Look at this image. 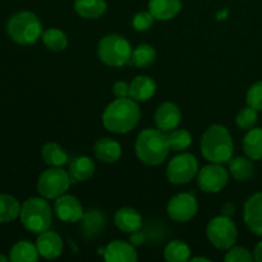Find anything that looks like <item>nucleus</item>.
<instances>
[{
    "mask_svg": "<svg viewBox=\"0 0 262 262\" xmlns=\"http://www.w3.org/2000/svg\"><path fill=\"white\" fill-rule=\"evenodd\" d=\"M148 12L158 20L173 19L182 9V0H148Z\"/></svg>",
    "mask_w": 262,
    "mask_h": 262,
    "instance_id": "20",
    "label": "nucleus"
},
{
    "mask_svg": "<svg viewBox=\"0 0 262 262\" xmlns=\"http://www.w3.org/2000/svg\"><path fill=\"white\" fill-rule=\"evenodd\" d=\"M132 51L129 41L117 33L104 36L99 41L97 46V55L100 60L105 66L115 67V68L130 64Z\"/></svg>",
    "mask_w": 262,
    "mask_h": 262,
    "instance_id": "6",
    "label": "nucleus"
},
{
    "mask_svg": "<svg viewBox=\"0 0 262 262\" xmlns=\"http://www.w3.org/2000/svg\"><path fill=\"white\" fill-rule=\"evenodd\" d=\"M235 122H237L238 127L242 128V129H251V128L255 127L256 122H257V110L251 106L245 107L238 113Z\"/></svg>",
    "mask_w": 262,
    "mask_h": 262,
    "instance_id": "33",
    "label": "nucleus"
},
{
    "mask_svg": "<svg viewBox=\"0 0 262 262\" xmlns=\"http://www.w3.org/2000/svg\"><path fill=\"white\" fill-rule=\"evenodd\" d=\"M141 119V110L137 101L130 97L115 99L102 113V124L109 132L124 135L135 129Z\"/></svg>",
    "mask_w": 262,
    "mask_h": 262,
    "instance_id": "1",
    "label": "nucleus"
},
{
    "mask_svg": "<svg viewBox=\"0 0 262 262\" xmlns=\"http://www.w3.org/2000/svg\"><path fill=\"white\" fill-rule=\"evenodd\" d=\"M20 223L33 234L49 230L53 223V210L45 197H31L20 207Z\"/></svg>",
    "mask_w": 262,
    "mask_h": 262,
    "instance_id": "4",
    "label": "nucleus"
},
{
    "mask_svg": "<svg viewBox=\"0 0 262 262\" xmlns=\"http://www.w3.org/2000/svg\"><path fill=\"white\" fill-rule=\"evenodd\" d=\"M114 223L118 229L130 234L142 228V216L133 207H122L115 212Z\"/></svg>",
    "mask_w": 262,
    "mask_h": 262,
    "instance_id": "18",
    "label": "nucleus"
},
{
    "mask_svg": "<svg viewBox=\"0 0 262 262\" xmlns=\"http://www.w3.org/2000/svg\"><path fill=\"white\" fill-rule=\"evenodd\" d=\"M255 258H253V256L251 255L247 248L234 247V246L229 248L227 255L224 256V261L227 262H251Z\"/></svg>",
    "mask_w": 262,
    "mask_h": 262,
    "instance_id": "35",
    "label": "nucleus"
},
{
    "mask_svg": "<svg viewBox=\"0 0 262 262\" xmlns=\"http://www.w3.org/2000/svg\"><path fill=\"white\" fill-rule=\"evenodd\" d=\"M94 152L95 156L100 161L112 164L119 160L123 151L122 146H120V143L118 141L112 140L109 137H105L96 141V143L94 146Z\"/></svg>",
    "mask_w": 262,
    "mask_h": 262,
    "instance_id": "19",
    "label": "nucleus"
},
{
    "mask_svg": "<svg viewBox=\"0 0 262 262\" xmlns=\"http://www.w3.org/2000/svg\"><path fill=\"white\" fill-rule=\"evenodd\" d=\"M7 33L10 40L19 45H32L42 36V25L35 13L22 10L9 18Z\"/></svg>",
    "mask_w": 262,
    "mask_h": 262,
    "instance_id": "5",
    "label": "nucleus"
},
{
    "mask_svg": "<svg viewBox=\"0 0 262 262\" xmlns=\"http://www.w3.org/2000/svg\"><path fill=\"white\" fill-rule=\"evenodd\" d=\"M201 152L209 163H228L234 152V145L229 130L224 125H210L202 135Z\"/></svg>",
    "mask_w": 262,
    "mask_h": 262,
    "instance_id": "3",
    "label": "nucleus"
},
{
    "mask_svg": "<svg viewBox=\"0 0 262 262\" xmlns=\"http://www.w3.org/2000/svg\"><path fill=\"white\" fill-rule=\"evenodd\" d=\"M164 258L169 262H187L191 260V250L183 241H171L165 246Z\"/></svg>",
    "mask_w": 262,
    "mask_h": 262,
    "instance_id": "29",
    "label": "nucleus"
},
{
    "mask_svg": "<svg viewBox=\"0 0 262 262\" xmlns=\"http://www.w3.org/2000/svg\"><path fill=\"white\" fill-rule=\"evenodd\" d=\"M113 94L117 99H122V97H129V84L124 81L115 82L113 86Z\"/></svg>",
    "mask_w": 262,
    "mask_h": 262,
    "instance_id": "37",
    "label": "nucleus"
},
{
    "mask_svg": "<svg viewBox=\"0 0 262 262\" xmlns=\"http://www.w3.org/2000/svg\"><path fill=\"white\" fill-rule=\"evenodd\" d=\"M243 217L248 229L262 237V192L252 194L245 204Z\"/></svg>",
    "mask_w": 262,
    "mask_h": 262,
    "instance_id": "15",
    "label": "nucleus"
},
{
    "mask_svg": "<svg viewBox=\"0 0 262 262\" xmlns=\"http://www.w3.org/2000/svg\"><path fill=\"white\" fill-rule=\"evenodd\" d=\"M8 258L4 255H0V262H7Z\"/></svg>",
    "mask_w": 262,
    "mask_h": 262,
    "instance_id": "42",
    "label": "nucleus"
},
{
    "mask_svg": "<svg viewBox=\"0 0 262 262\" xmlns=\"http://www.w3.org/2000/svg\"><path fill=\"white\" fill-rule=\"evenodd\" d=\"M222 212H223V215H225V216L232 217L235 212L234 205H233L232 202H227V204H224V206H223Z\"/></svg>",
    "mask_w": 262,
    "mask_h": 262,
    "instance_id": "39",
    "label": "nucleus"
},
{
    "mask_svg": "<svg viewBox=\"0 0 262 262\" xmlns=\"http://www.w3.org/2000/svg\"><path fill=\"white\" fill-rule=\"evenodd\" d=\"M54 211L63 223H77L82 219L84 211L81 201L73 194H61L54 202Z\"/></svg>",
    "mask_w": 262,
    "mask_h": 262,
    "instance_id": "12",
    "label": "nucleus"
},
{
    "mask_svg": "<svg viewBox=\"0 0 262 262\" xmlns=\"http://www.w3.org/2000/svg\"><path fill=\"white\" fill-rule=\"evenodd\" d=\"M104 258L106 262H136L138 253L130 242L117 239L105 247Z\"/></svg>",
    "mask_w": 262,
    "mask_h": 262,
    "instance_id": "16",
    "label": "nucleus"
},
{
    "mask_svg": "<svg viewBox=\"0 0 262 262\" xmlns=\"http://www.w3.org/2000/svg\"><path fill=\"white\" fill-rule=\"evenodd\" d=\"M79 222H81L82 234L87 239L97 238L106 228V216L104 212L97 209H90L89 211L84 212Z\"/></svg>",
    "mask_w": 262,
    "mask_h": 262,
    "instance_id": "17",
    "label": "nucleus"
},
{
    "mask_svg": "<svg viewBox=\"0 0 262 262\" xmlns=\"http://www.w3.org/2000/svg\"><path fill=\"white\" fill-rule=\"evenodd\" d=\"M192 262H199V261H202V262H210V258H206V257H193L191 258Z\"/></svg>",
    "mask_w": 262,
    "mask_h": 262,
    "instance_id": "41",
    "label": "nucleus"
},
{
    "mask_svg": "<svg viewBox=\"0 0 262 262\" xmlns=\"http://www.w3.org/2000/svg\"><path fill=\"white\" fill-rule=\"evenodd\" d=\"M182 120V112L178 105L174 102L166 101L159 105L155 112V124L163 132H171L178 128Z\"/></svg>",
    "mask_w": 262,
    "mask_h": 262,
    "instance_id": "13",
    "label": "nucleus"
},
{
    "mask_svg": "<svg viewBox=\"0 0 262 262\" xmlns=\"http://www.w3.org/2000/svg\"><path fill=\"white\" fill-rule=\"evenodd\" d=\"M228 165H229V171L233 176V178L239 182L248 181L255 174V168H253V164L250 158L247 159L242 158V156L232 158L228 161Z\"/></svg>",
    "mask_w": 262,
    "mask_h": 262,
    "instance_id": "27",
    "label": "nucleus"
},
{
    "mask_svg": "<svg viewBox=\"0 0 262 262\" xmlns=\"http://www.w3.org/2000/svg\"><path fill=\"white\" fill-rule=\"evenodd\" d=\"M253 258H255V261L262 262V241L258 242V245L256 246L255 252H253Z\"/></svg>",
    "mask_w": 262,
    "mask_h": 262,
    "instance_id": "40",
    "label": "nucleus"
},
{
    "mask_svg": "<svg viewBox=\"0 0 262 262\" xmlns=\"http://www.w3.org/2000/svg\"><path fill=\"white\" fill-rule=\"evenodd\" d=\"M42 42L50 51H63L68 46V37L66 33L59 28H49L45 32H42Z\"/></svg>",
    "mask_w": 262,
    "mask_h": 262,
    "instance_id": "30",
    "label": "nucleus"
},
{
    "mask_svg": "<svg viewBox=\"0 0 262 262\" xmlns=\"http://www.w3.org/2000/svg\"><path fill=\"white\" fill-rule=\"evenodd\" d=\"M229 181L228 170L222 164L211 163L199 170L197 183L199 187L206 193H217L222 191Z\"/></svg>",
    "mask_w": 262,
    "mask_h": 262,
    "instance_id": "10",
    "label": "nucleus"
},
{
    "mask_svg": "<svg viewBox=\"0 0 262 262\" xmlns=\"http://www.w3.org/2000/svg\"><path fill=\"white\" fill-rule=\"evenodd\" d=\"M68 171L73 182L89 181L95 173V163L89 156H78L71 161Z\"/></svg>",
    "mask_w": 262,
    "mask_h": 262,
    "instance_id": "22",
    "label": "nucleus"
},
{
    "mask_svg": "<svg viewBox=\"0 0 262 262\" xmlns=\"http://www.w3.org/2000/svg\"><path fill=\"white\" fill-rule=\"evenodd\" d=\"M156 51L155 49L147 43H141L132 51L130 64L138 67V68H147L155 61Z\"/></svg>",
    "mask_w": 262,
    "mask_h": 262,
    "instance_id": "31",
    "label": "nucleus"
},
{
    "mask_svg": "<svg viewBox=\"0 0 262 262\" xmlns=\"http://www.w3.org/2000/svg\"><path fill=\"white\" fill-rule=\"evenodd\" d=\"M246 101H247L248 106L253 107L257 112H262V81L250 87Z\"/></svg>",
    "mask_w": 262,
    "mask_h": 262,
    "instance_id": "34",
    "label": "nucleus"
},
{
    "mask_svg": "<svg viewBox=\"0 0 262 262\" xmlns=\"http://www.w3.org/2000/svg\"><path fill=\"white\" fill-rule=\"evenodd\" d=\"M145 234H143L141 230H136V232L130 233V237H129V242L132 243L135 247H138V246H142L145 243Z\"/></svg>",
    "mask_w": 262,
    "mask_h": 262,
    "instance_id": "38",
    "label": "nucleus"
},
{
    "mask_svg": "<svg viewBox=\"0 0 262 262\" xmlns=\"http://www.w3.org/2000/svg\"><path fill=\"white\" fill-rule=\"evenodd\" d=\"M136 155L143 164L150 166L160 165L170 152L168 133L152 128L143 129L136 140Z\"/></svg>",
    "mask_w": 262,
    "mask_h": 262,
    "instance_id": "2",
    "label": "nucleus"
},
{
    "mask_svg": "<svg viewBox=\"0 0 262 262\" xmlns=\"http://www.w3.org/2000/svg\"><path fill=\"white\" fill-rule=\"evenodd\" d=\"M199 161L192 154L183 152L171 159L166 168L169 182L177 186L187 184L199 174Z\"/></svg>",
    "mask_w": 262,
    "mask_h": 262,
    "instance_id": "9",
    "label": "nucleus"
},
{
    "mask_svg": "<svg viewBox=\"0 0 262 262\" xmlns=\"http://www.w3.org/2000/svg\"><path fill=\"white\" fill-rule=\"evenodd\" d=\"M154 19L155 18L152 17V14L148 10L147 12H140L133 17L132 25L136 31H138V32H145V31L150 30L154 23Z\"/></svg>",
    "mask_w": 262,
    "mask_h": 262,
    "instance_id": "36",
    "label": "nucleus"
},
{
    "mask_svg": "<svg viewBox=\"0 0 262 262\" xmlns=\"http://www.w3.org/2000/svg\"><path fill=\"white\" fill-rule=\"evenodd\" d=\"M105 0H74V10L86 19H97L106 12Z\"/></svg>",
    "mask_w": 262,
    "mask_h": 262,
    "instance_id": "23",
    "label": "nucleus"
},
{
    "mask_svg": "<svg viewBox=\"0 0 262 262\" xmlns=\"http://www.w3.org/2000/svg\"><path fill=\"white\" fill-rule=\"evenodd\" d=\"M20 207L22 205L12 194L0 193V224L17 219L20 214Z\"/></svg>",
    "mask_w": 262,
    "mask_h": 262,
    "instance_id": "28",
    "label": "nucleus"
},
{
    "mask_svg": "<svg viewBox=\"0 0 262 262\" xmlns=\"http://www.w3.org/2000/svg\"><path fill=\"white\" fill-rule=\"evenodd\" d=\"M38 255L46 260H55L63 253V241L56 232L45 230L36 239Z\"/></svg>",
    "mask_w": 262,
    "mask_h": 262,
    "instance_id": "14",
    "label": "nucleus"
},
{
    "mask_svg": "<svg viewBox=\"0 0 262 262\" xmlns=\"http://www.w3.org/2000/svg\"><path fill=\"white\" fill-rule=\"evenodd\" d=\"M72 183L69 171L61 166H50L43 170L37 179V192L46 200H55L67 193Z\"/></svg>",
    "mask_w": 262,
    "mask_h": 262,
    "instance_id": "7",
    "label": "nucleus"
},
{
    "mask_svg": "<svg viewBox=\"0 0 262 262\" xmlns=\"http://www.w3.org/2000/svg\"><path fill=\"white\" fill-rule=\"evenodd\" d=\"M156 83L151 77L137 76L129 83V97L135 101H147L155 95Z\"/></svg>",
    "mask_w": 262,
    "mask_h": 262,
    "instance_id": "21",
    "label": "nucleus"
},
{
    "mask_svg": "<svg viewBox=\"0 0 262 262\" xmlns=\"http://www.w3.org/2000/svg\"><path fill=\"white\" fill-rule=\"evenodd\" d=\"M38 256L36 245L28 241H19L10 250L9 260L12 262H36Z\"/></svg>",
    "mask_w": 262,
    "mask_h": 262,
    "instance_id": "25",
    "label": "nucleus"
},
{
    "mask_svg": "<svg viewBox=\"0 0 262 262\" xmlns=\"http://www.w3.org/2000/svg\"><path fill=\"white\" fill-rule=\"evenodd\" d=\"M168 215L170 219L178 223H187L196 216L199 204L192 193H178L171 197L168 202Z\"/></svg>",
    "mask_w": 262,
    "mask_h": 262,
    "instance_id": "11",
    "label": "nucleus"
},
{
    "mask_svg": "<svg viewBox=\"0 0 262 262\" xmlns=\"http://www.w3.org/2000/svg\"><path fill=\"white\" fill-rule=\"evenodd\" d=\"M243 150L251 160L262 159V128H251L243 138Z\"/></svg>",
    "mask_w": 262,
    "mask_h": 262,
    "instance_id": "24",
    "label": "nucleus"
},
{
    "mask_svg": "<svg viewBox=\"0 0 262 262\" xmlns=\"http://www.w3.org/2000/svg\"><path fill=\"white\" fill-rule=\"evenodd\" d=\"M210 243L217 250H229L237 242L238 232L234 222L229 216L220 215L212 217L206 228Z\"/></svg>",
    "mask_w": 262,
    "mask_h": 262,
    "instance_id": "8",
    "label": "nucleus"
},
{
    "mask_svg": "<svg viewBox=\"0 0 262 262\" xmlns=\"http://www.w3.org/2000/svg\"><path fill=\"white\" fill-rule=\"evenodd\" d=\"M41 158L49 166H63L68 163V154L56 142H49L43 145L41 150Z\"/></svg>",
    "mask_w": 262,
    "mask_h": 262,
    "instance_id": "26",
    "label": "nucleus"
},
{
    "mask_svg": "<svg viewBox=\"0 0 262 262\" xmlns=\"http://www.w3.org/2000/svg\"><path fill=\"white\" fill-rule=\"evenodd\" d=\"M168 140L173 151H183L192 143V136L187 129H173L168 133Z\"/></svg>",
    "mask_w": 262,
    "mask_h": 262,
    "instance_id": "32",
    "label": "nucleus"
}]
</instances>
